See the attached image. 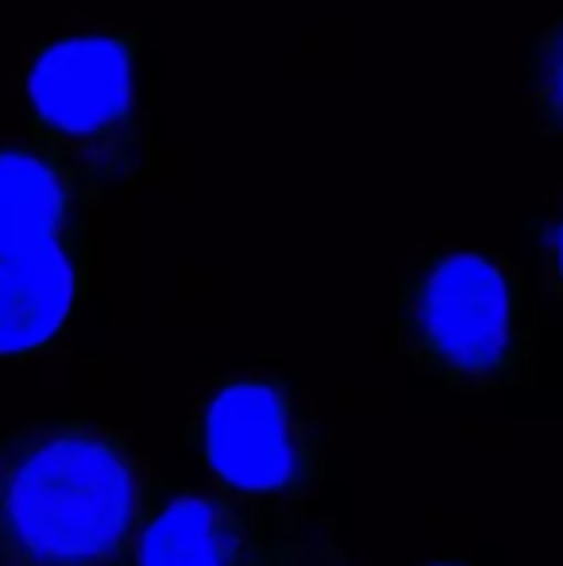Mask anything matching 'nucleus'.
Returning a JSON list of instances; mask_svg holds the SVG:
<instances>
[{
    "label": "nucleus",
    "mask_w": 563,
    "mask_h": 566,
    "mask_svg": "<svg viewBox=\"0 0 563 566\" xmlns=\"http://www.w3.org/2000/svg\"><path fill=\"white\" fill-rule=\"evenodd\" d=\"M541 270H544V290L556 301L563 313V209L541 228Z\"/></svg>",
    "instance_id": "6e6552de"
},
{
    "label": "nucleus",
    "mask_w": 563,
    "mask_h": 566,
    "mask_svg": "<svg viewBox=\"0 0 563 566\" xmlns=\"http://www.w3.org/2000/svg\"><path fill=\"white\" fill-rule=\"evenodd\" d=\"M263 539L236 501L186 493L143 521L132 566H263Z\"/></svg>",
    "instance_id": "423d86ee"
},
{
    "label": "nucleus",
    "mask_w": 563,
    "mask_h": 566,
    "mask_svg": "<svg viewBox=\"0 0 563 566\" xmlns=\"http://www.w3.org/2000/svg\"><path fill=\"white\" fill-rule=\"evenodd\" d=\"M155 116L136 31H62L23 70V127L93 201L132 189L155 163Z\"/></svg>",
    "instance_id": "f03ea898"
},
{
    "label": "nucleus",
    "mask_w": 563,
    "mask_h": 566,
    "mask_svg": "<svg viewBox=\"0 0 563 566\" xmlns=\"http://www.w3.org/2000/svg\"><path fill=\"white\" fill-rule=\"evenodd\" d=\"M93 201L31 143L0 147V358L66 332L93 259Z\"/></svg>",
    "instance_id": "20e7f679"
},
{
    "label": "nucleus",
    "mask_w": 563,
    "mask_h": 566,
    "mask_svg": "<svg viewBox=\"0 0 563 566\" xmlns=\"http://www.w3.org/2000/svg\"><path fill=\"white\" fill-rule=\"evenodd\" d=\"M414 566H475V563H463V559H432V563H414Z\"/></svg>",
    "instance_id": "1a4fd4ad"
},
{
    "label": "nucleus",
    "mask_w": 563,
    "mask_h": 566,
    "mask_svg": "<svg viewBox=\"0 0 563 566\" xmlns=\"http://www.w3.org/2000/svg\"><path fill=\"white\" fill-rule=\"evenodd\" d=\"M143 462L90 417H43L0 436V566H132Z\"/></svg>",
    "instance_id": "f257e3e1"
},
{
    "label": "nucleus",
    "mask_w": 563,
    "mask_h": 566,
    "mask_svg": "<svg viewBox=\"0 0 563 566\" xmlns=\"http://www.w3.org/2000/svg\"><path fill=\"white\" fill-rule=\"evenodd\" d=\"M394 347L409 366L459 394L529 381L536 308L525 274L494 251H432L394 290Z\"/></svg>",
    "instance_id": "7ed1b4c3"
},
{
    "label": "nucleus",
    "mask_w": 563,
    "mask_h": 566,
    "mask_svg": "<svg viewBox=\"0 0 563 566\" xmlns=\"http://www.w3.org/2000/svg\"><path fill=\"white\" fill-rule=\"evenodd\" d=\"M529 132L544 143H563V8L536 35L525 59Z\"/></svg>",
    "instance_id": "0eeeda50"
},
{
    "label": "nucleus",
    "mask_w": 563,
    "mask_h": 566,
    "mask_svg": "<svg viewBox=\"0 0 563 566\" xmlns=\"http://www.w3.org/2000/svg\"><path fill=\"white\" fill-rule=\"evenodd\" d=\"M194 451L205 474L243 501L293 497L321 470L313 409L282 378H225L194 417Z\"/></svg>",
    "instance_id": "39448f33"
}]
</instances>
